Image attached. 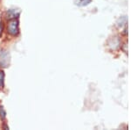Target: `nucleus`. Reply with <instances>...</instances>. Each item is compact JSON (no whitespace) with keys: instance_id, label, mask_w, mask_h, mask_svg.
<instances>
[{"instance_id":"nucleus-1","label":"nucleus","mask_w":131,"mask_h":130,"mask_svg":"<svg viewBox=\"0 0 131 130\" xmlns=\"http://www.w3.org/2000/svg\"><path fill=\"white\" fill-rule=\"evenodd\" d=\"M18 21L14 19L9 21L8 24V33L12 36H16L18 34Z\"/></svg>"},{"instance_id":"nucleus-3","label":"nucleus","mask_w":131,"mask_h":130,"mask_svg":"<svg viewBox=\"0 0 131 130\" xmlns=\"http://www.w3.org/2000/svg\"><path fill=\"white\" fill-rule=\"evenodd\" d=\"M2 29H3V27H2V23H1V21H0V34H1Z\"/></svg>"},{"instance_id":"nucleus-2","label":"nucleus","mask_w":131,"mask_h":130,"mask_svg":"<svg viewBox=\"0 0 131 130\" xmlns=\"http://www.w3.org/2000/svg\"><path fill=\"white\" fill-rule=\"evenodd\" d=\"M9 63V57H8V54L5 51H1L0 52V63L6 67V65Z\"/></svg>"}]
</instances>
